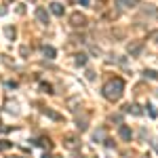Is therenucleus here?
<instances>
[{
  "label": "nucleus",
  "instance_id": "1",
  "mask_svg": "<svg viewBox=\"0 0 158 158\" xmlns=\"http://www.w3.org/2000/svg\"><path fill=\"white\" fill-rule=\"evenodd\" d=\"M122 93H124V82H122V78H112V80H108L106 86H103V95H106V99H110V101H118V99L122 97Z\"/></svg>",
  "mask_w": 158,
  "mask_h": 158
},
{
  "label": "nucleus",
  "instance_id": "2",
  "mask_svg": "<svg viewBox=\"0 0 158 158\" xmlns=\"http://www.w3.org/2000/svg\"><path fill=\"white\" fill-rule=\"evenodd\" d=\"M70 23H72L74 27H85V25H86V17L82 15V13H72Z\"/></svg>",
  "mask_w": 158,
  "mask_h": 158
},
{
  "label": "nucleus",
  "instance_id": "3",
  "mask_svg": "<svg viewBox=\"0 0 158 158\" xmlns=\"http://www.w3.org/2000/svg\"><path fill=\"white\" fill-rule=\"evenodd\" d=\"M118 137H120L122 141H131V139H133V131H131L127 124H120V127H118Z\"/></svg>",
  "mask_w": 158,
  "mask_h": 158
},
{
  "label": "nucleus",
  "instance_id": "4",
  "mask_svg": "<svg viewBox=\"0 0 158 158\" xmlns=\"http://www.w3.org/2000/svg\"><path fill=\"white\" fill-rule=\"evenodd\" d=\"M141 49H143V42L141 40H135V42H129V47H127V51H129V55H139L141 53Z\"/></svg>",
  "mask_w": 158,
  "mask_h": 158
},
{
  "label": "nucleus",
  "instance_id": "5",
  "mask_svg": "<svg viewBox=\"0 0 158 158\" xmlns=\"http://www.w3.org/2000/svg\"><path fill=\"white\" fill-rule=\"evenodd\" d=\"M124 112H127V114H133V116H141V114H143V110L139 108L137 103H127V106H124Z\"/></svg>",
  "mask_w": 158,
  "mask_h": 158
},
{
  "label": "nucleus",
  "instance_id": "6",
  "mask_svg": "<svg viewBox=\"0 0 158 158\" xmlns=\"http://www.w3.org/2000/svg\"><path fill=\"white\" fill-rule=\"evenodd\" d=\"M63 146L70 148V150H78V148H80V143H78V139H76L74 135H65V141H63Z\"/></svg>",
  "mask_w": 158,
  "mask_h": 158
},
{
  "label": "nucleus",
  "instance_id": "7",
  "mask_svg": "<svg viewBox=\"0 0 158 158\" xmlns=\"http://www.w3.org/2000/svg\"><path fill=\"white\" fill-rule=\"evenodd\" d=\"M36 19L40 21V23H49V13H47V9H42V6H38L36 9Z\"/></svg>",
  "mask_w": 158,
  "mask_h": 158
},
{
  "label": "nucleus",
  "instance_id": "8",
  "mask_svg": "<svg viewBox=\"0 0 158 158\" xmlns=\"http://www.w3.org/2000/svg\"><path fill=\"white\" fill-rule=\"evenodd\" d=\"M51 13L57 15V17H61V15H63V4H61V2H51Z\"/></svg>",
  "mask_w": 158,
  "mask_h": 158
},
{
  "label": "nucleus",
  "instance_id": "9",
  "mask_svg": "<svg viewBox=\"0 0 158 158\" xmlns=\"http://www.w3.org/2000/svg\"><path fill=\"white\" fill-rule=\"evenodd\" d=\"M42 53H44V57H47V59H55V55H57V51L53 49V47H49V44H44V47H42Z\"/></svg>",
  "mask_w": 158,
  "mask_h": 158
},
{
  "label": "nucleus",
  "instance_id": "10",
  "mask_svg": "<svg viewBox=\"0 0 158 158\" xmlns=\"http://www.w3.org/2000/svg\"><path fill=\"white\" fill-rule=\"evenodd\" d=\"M116 2H118V6H122V9H133V6H137L139 0H116Z\"/></svg>",
  "mask_w": 158,
  "mask_h": 158
},
{
  "label": "nucleus",
  "instance_id": "11",
  "mask_svg": "<svg viewBox=\"0 0 158 158\" xmlns=\"http://www.w3.org/2000/svg\"><path fill=\"white\" fill-rule=\"evenodd\" d=\"M93 139H95V141H106V139H108V137H106V129H99V131H95Z\"/></svg>",
  "mask_w": 158,
  "mask_h": 158
},
{
  "label": "nucleus",
  "instance_id": "12",
  "mask_svg": "<svg viewBox=\"0 0 158 158\" xmlns=\"http://www.w3.org/2000/svg\"><path fill=\"white\" fill-rule=\"evenodd\" d=\"M4 34H6V38H9V40H13V38L17 36L15 27H11V25H6V27H4Z\"/></svg>",
  "mask_w": 158,
  "mask_h": 158
},
{
  "label": "nucleus",
  "instance_id": "13",
  "mask_svg": "<svg viewBox=\"0 0 158 158\" xmlns=\"http://www.w3.org/2000/svg\"><path fill=\"white\" fill-rule=\"evenodd\" d=\"M44 114H47L49 118H53V120H63V116H59V114L53 112V110H44Z\"/></svg>",
  "mask_w": 158,
  "mask_h": 158
},
{
  "label": "nucleus",
  "instance_id": "14",
  "mask_svg": "<svg viewBox=\"0 0 158 158\" xmlns=\"http://www.w3.org/2000/svg\"><path fill=\"white\" fill-rule=\"evenodd\" d=\"M76 65H86V55L85 53H78V55H76Z\"/></svg>",
  "mask_w": 158,
  "mask_h": 158
},
{
  "label": "nucleus",
  "instance_id": "15",
  "mask_svg": "<svg viewBox=\"0 0 158 158\" xmlns=\"http://www.w3.org/2000/svg\"><path fill=\"white\" fill-rule=\"evenodd\" d=\"M143 76H146V78H150V80H158V72H154V70H146V72H143Z\"/></svg>",
  "mask_w": 158,
  "mask_h": 158
},
{
  "label": "nucleus",
  "instance_id": "16",
  "mask_svg": "<svg viewBox=\"0 0 158 158\" xmlns=\"http://www.w3.org/2000/svg\"><path fill=\"white\" fill-rule=\"evenodd\" d=\"M13 143L11 141H0V152H6V150H11Z\"/></svg>",
  "mask_w": 158,
  "mask_h": 158
},
{
  "label": "nucleus",
  "instance_id": "17",
  "mask_svg": "<svg viewBox=\"0 0 158 158\" xmlns=\"http://www.w3.org/2000/svg\"><path fill=\"white\" fill-rule=\"evenodd\" d=\"M146 108H148V112H150L152 118H158V110H154V106H146Z\"/></svg>",
  "mask_w": 158,
  "mask_h": 158
},
{
  "label": "nucleus",
  "instance_id": "18",
  "mask_svg": "<svg viewBox=\"0 0 158 158\" xmlns=\"http://www.w3.org/2000/svg\"><path fill=\"white\" fill-rule=\"evenodd\" d=\"M38 143H40V146H42V148H47V150H49V148H51V141H49V139H44V137H42V139H40Z\"/></svg>",
  "mask_w": 158,
  "mask_h": 158
},
{
  "label": "nucleus",
  "instance_id": "19",
  "mask_svg": "<svg viewBox=\"0 0 158 158\" xmlns=\"http://www.w3.org/2000/svg\"><path fill=\"white\" fill-rule=\"evenodd\" d=\"M40 89H42L44 93H53V89H51V85H47V82H42V85H40Z\"/></svg>",
  "mask_w": 158,
  "mask_h": 158
},
{
  "label": "nucleus",
  "instance_id": "20",
  "mask_svg": "<svg viewBox=\"0 0 158 158\" xmlns=\"http://www.w3.org/2000/svg\"><path fill=\"white\" fill-rule=\"evenodd\" d=\"M78 129H80V131H85V129H86V118H82V120L78 118Z\"/></svg>",
  "mask_w": 158,
  "mask_h": 158
},
{
  "label": "nucleus",
  "instance_id": "21",
  "mask_svg": "<svg viewBox=\"0 0 158 158\" xmlns=\"http://www.w3.org/2000/svg\"><path fill=\"white\" fill-rule=\"evenodd\" d=\"M150 38H152V40H156V42H158V30H154V32L150 34Z\"/></svg>",
  "mask_w": 158,
  "mask_h": 158
},
{
  "label": "nucleus",
  "instance_id": "22",
  "mask_svg": "<svg viewBox=\"0 0 158 158\" xmlns=\"http://www.w3.org/2000/svg\"><path fill=\"white\" fill-rule=\"evenodd\" d=\"M152 148H154V150L158 152V139H152Z\"/></svg>",
  "mask_w": 158,
  "mask_h": 158
},
{
  "label": "nucleus",
  "instance_id": "23",
  "mask_svg": "<svg viewBox=\"0 0 158 158\" xmlns=\"http://www.w3.org/2000/svg\"><path fill=\"white\" fill-rule=\"evenodd\" d=\"M78 2H80V4H85V6H86V4H89L91 0H78Z\"/></svg>",
  "mask_w": 158,
  "mask_h": 158
},
{
  "label": "nucleus",
  "instance_id": "24",
  "mask_svg": "<svg viewBox=\"0 0 158 158\" xmlns=\"http://www.w3.org/2000/svg\"><path fill=\"white\" fill-rule=\"evenodd\" d=\"M42 158H53V156H51V154H47V152H44V154H42Z\"/></svg>",
  "mask_w": 158,
  "mask_h": 158
},
{
  "label": "nucleus",
  "instance_id": "25",
  "mask_svg": "<svg viewBox=\"0 0 158 158\" xmlns=\"http://www.w3.org/2000/svg\"><path fill=\"white\" fill-rule=\"evenodd\" d=\"M11 158H21V156H11Z\"/></svg>",
  "mask_w": 158,
  "mask_h": 158
}]
</instances>
